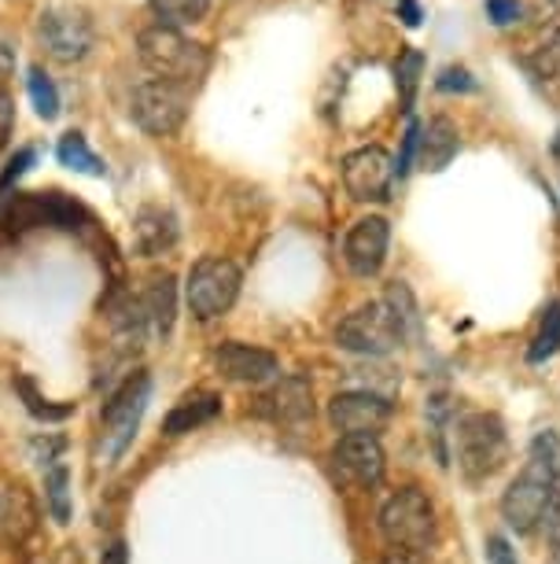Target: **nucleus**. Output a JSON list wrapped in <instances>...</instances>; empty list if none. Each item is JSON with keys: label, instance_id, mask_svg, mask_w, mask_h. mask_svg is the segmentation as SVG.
Wrapping results in <instances>:
<instances>
[{"label": "nucleus", "instance_id": "obj_1", "mask_svg": "<svg viewBox=\"0 0 560 564\" xmlns=\"http://www.w3.org/2000/svg\"><path fill=\"white\" fill-rule=\"evenodd\" d=\"M502 517L516 531H535L560 520V473H557V440L538 435L524 473L502 495Z\"/></svg>", "mask_w": 560, "mask_h": 564}, {"label": "nucleus", "instance_id": "obj_2", "mask_svg": "<svg viewBox=\"0 0 560 564\" xmlns=\"http://www.w3.org/2000/svg\"><path fill=\"white\" fill-rule=\"evenodd\" d=\"M136 59L141 67L158 82H174V85H193L210 70V52L199 41L185 37L182 30L171 26H144L136 34Z\"/></svg>", "mask_w": 560, "mask_h": 564}, {"label": "nucleus", "instance_id": "obj_3", "mask_svg": "<svg viewBox=\"0 0 560 564\" xmlns=\"http://www.w3.org/2000/svg\"><path fill=\"white\" fill-rule=\"evenodd\" d=\"M403 322L406 314L398 311V289L387 292V300L358 306L336 325V344L351 355H391L403 344Z\"/></svg>", "mask_w": 560, "mask_h": 564}, {"label": "nucleus", "instance_id": "obj_4", "mask_svg": "<svg viewBox=\"0 0 560 564\" xmlns=\"http://www.w3.org/2000/svg\"><path fill=\"white\" fill-rule=\"evenodd\" d=\"M380 535L387 539L391 550L403 553H428L436 542V509H431L428 495L417 487H403L395 491L380 509Z\"/></svg>", "mask_w": 560, "mask_h": 564}, {"label": "nucleus", "instance_id": "obj_5", "mask_svg": "<svg viewBox=\"0 0 560 564\" xmlns=\"http://www.w3.org/2000/svg\"><path fill=\"white\" fill-rule=\"evenodd\" d=\"M147 399H152V380L144 372H133L125 384L108 399V406L100 413V462L114 465L125 454V446L133 443L136 429H141V417L147 410Z\"/></svg>", "mask_w": 560, "mask_h": 564}, {"label": "nucleus", "instance_id": "obj_6", "mask_svg": "<svg viewBox=\"0 0 560 564\" xmlns=\"http://www.w3.org/2000/svg\"><path fill=\"white\" fill-rule=\"evenodd\" d=\"M240 284H244V273H240L237 262L221 259V254H207V259H199L188 270L185 303L196 322H215V317H221L237 303Z\"/></svg>", "mask_w": 560, "mask_h": 564}, {"label": "nucleus", "instance_id": "obj_7", "mask_svg": "<svg viewBox=\"0 0 560 564\" xmlns=\"http://www.w3.org/2000/svg\"><path fill=\"white\" fill-rule=\"evenodd\" d=\"M37 41L48 59L81 63L97 45V26L81 4H48L37 15Z\"/></svg>", "mask_w": 560, "mask_h": 564}, {"label": "nucleus", "instance_id": "obj_8", "mask_svg": "<svg viewBox=\"0 0 560 564\" xmlns=\"http://www.w3.org/2000/svg\"><path fill=\"white\" fill-rule=\"evenodd\" d=\"M188 108H193V89L174 82H141L130 97V119L141 126L147 137H171L185 126Z\"/></svg>", "mask_w": 560, "mask_h": 564}, {"label": "nucleus", "instance_id": "obj_9", "mask_svg": "<svg viewBox=\"0 0 560 564\" xmlns=\"http://www.w3.org/2000/svg\"><path fill=\"white\" fill-rule=\"evenodd\" d=\"M509 454V440L494 413H469L458 421V465L469 480H487Z\"/></svg>", "mask_w": 560, "mask_h": 564}, {"label": "nucleus", "instance_id": "obj_10", "mask_svg": "<svg viewBox=\"0 0 560 564\" xmlns=\"http://www.w3.org/2000/svg\"><path fill=\"white\" fill-rule=\"evenodd\" d=\"M395 181V159H391L380 144L358 148L343 159V188L358 204H380L391 193Z\"/></svg>", "mask_w": 560, "mask_h": 564}, {"label": "nucleus", "instance_id": "obj_11", "mask_svg": "<svg viewBox=\"0 0 560 564\" xmlns=\"http://www.w3.org/2000/svg\"><path fill=\"white\" fill-rule=\"evenodd\" d=\"M332 468L351 487H376L384 480V446L376 435H340L332 446Z\"/></svg>", "mask_w": 560, "mask_h": 564}, {"label": "nucleus", "instance_id": "obj_12", "mask_svg": "<svg viewBox=\"0 0 560 564\" xmlns=\"http://www.w3.org/2000/svg\"><path fill=\"white\" fill-rule=\"evenodd\" d=\"M387 248H391L387 218H376V215L358 218L343 237V262L354 276H376L384 270Z\"/></svg>", "mask_w": 560, "mask_h": 564}, {"label": "nucleus", "instance_id": "obj_13", "mask_svg": "<svg viewBox=\"0 0 560 564\" xmlns=\"http://www.w3.org/2000/svg\"><path fill=\"white\" fill-rule=\"evenodd\" d=\"M329 421L343 435H376L391 421V402L373 391H343L329 402Z\"/></svg>", "mask_w": 560, "mask_h": 564}, {"label": "nucleus", "instance_id": "obj_14", "mask_svg": "<svg viewBox=\"0 0 560 564\" xmlns=\"http://www.w3.org/2000/svg\"><path fill=\"white\" fill-rule=\"evenodd\" d=\"M210 361H215V369L226 380H232V384H262V380L277 377V369H281V361L273 350L240 344V339L221 344L215 355H210Z\"/></svg>", "mask_w": 560, "mask_h": 564}, {"label": "nucleus", "instance_id": "obj_15", "mask_svg": "<svg viewBox=\"0 0 560 564\" xmlns=\"http://www.w3.org/2000/svg\"><path fill=\"white\" fill-rule=\"evenodd\" d=\"M259 413L270 417L273 424H303L314 417V384L299 372L284 377L281 384L259 399Z\"/></svg>", "mask_w": 560, "mask_h": 564}, {"label": "nucleus", "instance_id": "obj_16", "mask_svg": "<svg viewBox=\"0 0 560 564\" xmlns=\"http://www.w3.org/2000/svg\"><path fill=\"white\" fill-rule=\"evenodd\" d=\"M37 502L23 484L0 487V542L4 546H23L37 531Z\"/></svg>", "mask_w": 560, "mask_h": 564}, {"label": "nucleus", "instance_id": "obj_17", "mask_svg": "<svg viewBox=\"0 0 560 564\" xmlns=\"http://www.w3.org/2000/svg\"><path fill=\"white\" fill-rule=\"evenodd\" d=\"M141 300V311H144V322H147V333L155 339L171 336L174 328V314H177V281L174 273H152L144 281V289L136 292Z\"/></svg>", "mask_w": 560, "mask_h": 564}, {"label": "nucleus", "instance_id": "obj_18", "mask_svg": "<svg viewBox=\"0 0 560 564\" xmlns=\"http://www.w3.org/2000/svg\"><path fill=\"white\" fill-rule=\"evenodd\" d=\"M133 243L144 259L171 251L177 243V218L166 207H141L133 218Z\"/></svg>", "mask_w": 560, "mask_h": 564}, {"label": "nucleus", "instance_id": "obj_19", "mask_svg": "<svg viewBox=\"0 0 560 564\" xmlns=\"http://www.w3.org/2000/svg\"><path fill=\"white\" fill-rule=\"evenodd\" d=\"M221 413V399L215 391H193V395H185L177 406L166 413L163 421V432L166 435H185V432H196L210 424Z\"/></svg>", "mask_w": 560, "mask_h": 564}, {"label": "nucleus", "instance_id": "obj_20", "mask_svg": "<svg viewBox=\"0 0 560 564\" xmlns=\"http://www.w3.org/2000/svg\"><path fill=\"white\" fill-rule=\"evenodd\" d=\"M458 126H453L450 119H431L428 130H420V144H417V159L425 170H442L450 166V159L458 155Z\"/></svg>", "mask_w": 560, "mask_h": 564}, {"label": "nucleus", "instance_id": "obj_21", "mask_svg": "<svg viewBox=\"0 0 560 564\" xmlns=\"http://www.w3.org/2000/svg\"><path fill=\"white\" fill-rule=\"evenodd\" d=\"M56 159H59V166H67L74 170V174H89V177H103L108 174V166H103V159L92 152L89 141H86V133H63L59 137V144H56Z\"/></svg>", "mask_w": 560, "mask_h": 564}, {"label": "nucleus", "instance_id": "obj_22", "mask_svg": "<svg viewBox=\"0 0 560 564\" xmlns=\"http://www.w3.org/2000/svg\"><path fill=\"white\" fill-rule=\"evenodd\" d=\"M147 8H152L158 26L185 30V26L204 23L210 12V0H147Z\"/></svg>", "mask_w": 560, "mask_h": 564}, {"label": "nucleus", "instance_id": "obj_23", "mask_svg": "<svg viewBox=\"0 0 560 564\" xmlns=\"http://www.w3.org/2000/svg\"><path fill=\"white\" fill-rule=\"evenodd\" d=\"M45 506L59 524L70 520V468L63 462L45 465Z\"/></svg>", "mask_w": 560, "mask_h": 564}, {"label": "nucleus", "instance_id": "obj_24", "mask_svg": "<svg viewBox=\"0 0 560 564\" xmlns=\"http://www.w3.org/2000/svg\"><path fill=\"white\" fill-rule=\"evenodd\" d=\"M26 89H30V100H34V111L41 115L45 122H52L59 115V93L52 78L41 67H30L26 70Z\"/></svg>", "mask_w": 560, "mask_h": 564}, {"label": "nucleus", "instance_id": "obj_25", "mask_svg": "<svg viewBox=\"0 0 560 564\" xmlns=\"http://www.w3.org/2000/svg\"><path fill=\"white\" fill-rule=\"evenodd\" d=\"M560 350V300L549 303V311L542 314V325H538V336L531 339V350H527V358L531 361H546L553 358Z\"/></svg>", "mask_w": 560, "mask_h": 564}, {"label": "nucleus", "instance_id": "obj_26", "mask_svg": "<svg viewBox=\"0 0 560 564\" xmlns=\"http://www.w3.org/2000/svg\"><path fill=\"white\" fill-rule=\"evenodd\" d=\"M15 388H19V395L26 399V410L34 413V417H41V421H63V417H70V413H74V402H63V406H48V402L37 395L34 384H30L26 377H19Z\"/></svg>", "mask_w": 560, "mask_h": 564}, {"label": "nucleus", "instance_id": "obj_27", "mask_svg": "<svg viewBox=\"0 0 560 564\" xmlns=\"http://www.w3.org/2000/svg\"><path fill=\"white\" fill-rule=\"evenodd\" d=\"M420 67H425V56H420V52H414V48L403 52V59L395 63V82H398V89H403L406 104L414 100V93H417Z\"/></svg>", "mask_w": 560, "mask_h": 564}, {"label": "nucleus", "instance_id": "obj_28", "mask_svg": "<svg viewBox=\"0 0 560 564\" xmlns=\"http://www.w3.org/2000/svg\"><path fill=\"white\" fill-rule=\"evenodd\" d=\"M535 70L542 74L546 82L560 85V30H557V34H549L542 41V48L535 52Z\"/></svg>", "mask_w": 560, "mask_h": 564}, {"label": "nucleus", "instance_id": "obj_29", "mask_svg": "<svg viewBox=\"0 0 560 564\" xmlns=\"http://www.w3.org/2000/svg\"><path fill=\"white\" fill-rule=\"evenodd\" d=\"M487 15L494 26H513L524 15L520 0H487Z\"/></svg>", "mask_w": 560, "mask_h": 564}, {"label": "nucleus", "instance_id": "obj_30", "mask_svg": "<svg viewBox=\"0 0 560 564\" xmlns=\"http://www.w3.org/2000/svg\"><path fill=\"white\" fill-rule=\"evenodd\" d=\"M12 130H15V100L8 89H0V148L12 141Z\"/></svg>", "mask_w": 560, "mask_h": 564}, {"label": "nucleus", "instance_id": "obj_31", "mask_svg": "<svg viewBox=\"0 0 560 564\" xmlns=\"http://www.w3.org/2000/svg\"><path fill=\"white\" fill-rule=\"evenodd\" d=\"M34 159H37V152H34V148H23V152H19V155L12 159V163H8V170H4V174H0V193H4V188L12 185L15 177H23L26 170H30V163H34Z\"/></svg>", "mask_w": 560, "mask_h": 564}, {"label": "nucleus", "instance_id": "obj_32", "mask_svg": "<svg viewBox=\"0 0 560 564\" xmlns=\"http://www.w3.org/2000/svg\"><path fill=\"white\" fill-rule=\"evenodd\" d=\"M487 564H516V550L509 546V539L502 535L487 539Z\"/></svg>", "mask_w": 560, "mask_h": 564}, {"label": "nucleus", "instance_id": "obj_33", "mask_svg": "<svg viewBox=\"0 0 560 564\" xmlns=\"http://www.w3.org/2000/svg\"><path fill=\"white\" fill-rule=\"evenodd\" d=\"M439 89H475V82H472V74L464 70V67H447L439 74Z\"/></svg>", "mask_w": 560, "mask_h": 564}, {"label": "nucleus", "instance_id": "obj_34", "mask_svg": "<svg viewBox=\"0 0 560 564\" xmlns=\"http://www.w3.org/2000/svg\"><path fill=\"white\" fill-rule=\"evenodd\" d=\"M100 564H130V546H125L122 539H114L108 550H103Z\"/></svg>", "mask_w": 560, "mask_h": 564}, {"label": "nucleus", "instance_id": "obj_35", "mask_svg": "<svg viewBox=\"0 0 560 564\" xmlns=\"http://www.w3.org/2000/svg\"><path fill=\"white\" fill-rule=\"evenodd\" d=\"M12 70H15V45L0 34V78H8Z\"/></svg>", "mask_w": 560, "mask_h": 564}, {"label": "nucleus", "instance_id": "obj_36", "mask_svg": "<svg viewBox=\"0 0 560 564\" xmlns=\"http://www.w3.org/2000/svg\"><path fill=\"white\" fill-rule=\"evenodd\" d=\"M384 564H420V557L417 553H403V550H391L387 557H384Z\"/></svg>", "mask_w": 560, "mask_h": 564}, {"label": "nucleus", "instance_id": "obj_37", "mask_svg": "<svg viewBox=\"0 0 560 564\" xmlns=\"http://www.w3.org/2000/svg\"><path fill=\"white\" fill-rule=\"evenodd\" d=\"M403 15H406V26H417V23H420V8H417V0H403Z\"/></svg>", "mask_w": 560, "mask_h": 564}, {"label": "nucleus", "instance_id": "obj_38", "mask_svg": "<svg viewBox=\"0 0 560 564\" xmlns=\"http://www.w3.org/2000/svg\"><path fill=\"white\" fill-rule=\"evenodd\" d=\"M553 557H557V564H560V531H553Z\"/></svg>", "mask_w": 560, "mask_h": 564}]
</instances>
